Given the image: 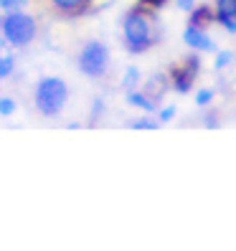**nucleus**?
<instances>
[{
  "mask_svg": "<svg viewBox=\"0 0 236 251\" xmlns=\"http://www.w3.org/2000/svg\"><path fill=\"white\" fill-rule=\"evenodd\" d=\"M0 33L10 49H28L38 38V21L26 10L3 13L0 18Z\"/></svg>",
  "mask_w": 236,
  "mask_h": 251,
  "instance_id": "obj_3",
  "label": "nucleus"
},
{
  "mask_svg": "<svg viewBox=\"0 0 236 251\" xmlns=\"http://www.w3.org/2000/svg\"><path fill=\"white\" fill-rule=\"evenodd\" d=\"M107 112V107H105V99H94V104H92V122H97V120H102V114Z\"/></svg>",
  "mask_w": 236,
  "mask_h": 251,
  "instance_id": "obj_21",
  "label": "nucleus"
},
{
  "mask_svg": "<svg viewBox=\"0 0 236 251\" xmlns=\"http://www.w3.org/2000/svg\"><path fill=\"white\" fill-rule=\"evenodd\" d=\"M137 3H142V5H147V8H153V10H163L170 0H137Z\"/></svg>",
  "mask_w": 236,
  "mask_h": 251,
  "instance_id": "obj_23",
  "label": "nucleus"
},
{
  "mask_svg": "<svg viewBox=\"0 0 236 251\" xmlns=\"http://www.w3.org/2000/svg\"><path fill=\"white\" fill-rule=\"evenodd\" d=\"M142 71L137 69V66H127L125 69V74H122V89L125 92H130V89H140L142 86Z\"/></svg>",
  "mask_w": 236,
  "mask_h": 251,
  "instance_id": "obj_12",
  "label": "nucleus"
},
{
  "mask_svg": "<svg viewBox=\"0 0 236 251\" xmlns=\"http://www.w3.org/2000/svg\"><path fill=\"white\" fill-rule=\"evenodd\" d=\"M193 99H196V107L198 109H209V107H213L216 89H213V86H201V89L193 92Z\"/></svg>",
  "mask_w": 236,
  "mask_h": 251,
  "instance_id": "obj_13",
  "label": "nucleus"
},
{
  "mask_svg": "<svg viewBox=\"0 0 236 251\" xmlns=\"http://www.w3.org/2000/svg\"><path fill=\"white\" fill-rule=\"evenodd\" d=\"M13 71H16V56L3 53V49H0V81L8 79Z\"/></svg>",
  "mask_w": 236,
  "mask_h": 251,
  "instance_id": "obj_16",
  "label": "nucleus"
},
{
  "mask_svg": "<svg viewBox=\"0 0 236 251\" xmlns=\"http://www.w3.org/2000/svg\"><path fill=\"white\" fill-rule=\"evenodd\" d=\"M203 53L198 51H190L185 58H181L178 64H173L168 69V76H170V86H173V92L175 94H193L196 92V81L201 76V71H203Z\"/></svg>",
  "mask_w": 236,
  "mask_h": 251,
  "instance_id": "obj_5",
  "label": "nucleus"
},
{
  "mask_svg": "<svg viewBox=\"0 0 236 251\" xmlns=\"http://www.w3.org/2000/svg\"><path fill=\"white\" fill-rule=\"evenodd\" d=\"M49 5L64 18H79L92 8V0H49Z\"/></svg>",
  "mask_w": 236,
  "mask_h": 251,
  "instance_id": "obj_8",
  "label": "nucleus"
},
{
  "mask_svg": "<svg viewBox=\"0 0 236 251\" xmlns=\"http://www.w3.org/2000/svg\"><path fill=\"white\" fill-rule=\"evenodd\" d=\"M155 117H157V120L163 122V125H168V122H173L175 117H178V107H175V104H168V107H160Z\"/></svg>",
  "mask_w": 236,
  "mask_h": 251,
  "instance_id": "obj_19",
  "label": "nucleus"
},
{
  "mask_svg": "<svg viewBox=\"0 0 236 251\" xmlns=\"http://www.w3.org/2000/svg\"><path fill=\"white\" fill-rule=\"evenodd\" d=\"M31 0H0V10L3 13H13V10H26Z\"/></svg>",
  "mask_w": 236,
  "mask_h": 251,
  "instance_id": "obj_20",
  "label": "nucleus"
},
{
  "mask_svg": "<svg viewBox=\"0 0 236 251\" xmlns=\"http://www.w3.org/2000/svg\"><path fill=\"white\" fill-rule=\"evenodd\" d=\"M183 43L190 51H198V53H216L218 51L216 41L209 33V28H201V25H193V23H185V28H183Z\"/></svg>",
  "mask_w": 236,
  "mask_h": 251,
  "instance_id": "obj_6",
  "label": "nucleus"
},
{
  "mask_svg": "<svg viewBox=\"0 0 236 251\" xmlns=\"http://www.w3.org/2000/svg\"><path fill=\"white\" fill-rule=\"evenodd\" d=\"M69 94V84L61 76H41L33 86V107L43 120H56L66 109Z\"/></svg>",
  "mask_w": 236,
  "mask_h": 251,
  "instance_id": "obj_2",
  "label": "nucleus"
},
{
  "mask_svg": "<svg viewBox=\"0 0 236 251\" xmlns=\"http://www.w3.org/2000/svg\"><path fill=\"white\" fill-rule=\"evenodd\" d=\"M109 64H112V51L105 41L89 38L77 51V69L86 79H105L109 74Z\"/></svg>",
  "mask_w": 236,
  "mask_h": 251,
  "instance_id": "obj_4",
  "label": "nucleus"
},
{
  "mask_svg": "<svg viewBox=\"0 0 236 251\" xmlns=\"http://www.w3.org/2000/svg\"><path fill=\"white\" fill-rule=\"evenodd\" d=\"M130 127L132 129H160V127H163V122H160L155 114H145V117H140V120H132Z\"/></svg>",
  "mask_w": 236,
  "mask_h": 251,
  "instance_id": "obj_15",
  "label": "nucleus"
},
{
  "mask_svg": "<svg viewBox=\"0 0 236 251\" xmlns=\"http://www.w3.org/2000/svg\"><path fill=\"white\" fill-rule=\"evenodd\" d=\"M122 49L132 56H142L147 51H153L160 38H163V25H160L157 10L147 8L142 3L132 5L122 16Z\"/></svg>",
  "mask_w": 236,
  "mask_h": 251,
  "instance_id": "obj_1",
  "label": "nucleus"
},
{
  "mask_svg": "<svg viewBox=\"0 0 236 251\" xmlns=\"http://www.w3.org/2000/svg\"><path fill=\"white\" fill-rule=\"evenodd\" d=\"M213 13L221 31L236 36V0H213Z\"/></svg>",
  "mask_w": 236,
  "mask_h": 251,
  "instance_id": "obj_7",
  "label": "nucleus"
},
{
  "mask_svg": "<svg viewBox=\"0 0 236 251\" xmlns=\"http://www.w3.org/2000/svg\"><path fill=\"white\" fill-rule=\"evenodd\" d=\"M185 16H188L185 23H193V25H201V28H211V25H216L213 3H198L190 13H185Z\"/></svg>",
  "mask_w": 236,
  "mask_h": 251,
  "instance_id": "obj_11",
  "label": "nucleus"
},
{
  "mask_svg": "<svg viewBox=\"0 0 236 251\" xmlns=\"http://www.w3.org/2000/svg\"><path fill=\"white\" fill-rule=\"evenodd\" d=\"M234 58H236V53L231 49H218L213 53V71H226L234 64Z\"/></svg>",
  "mask_w": 236,
  "mask_h": 251,
  "instance_id": "obj_14",
  "label": "nucleus"
},
{
  "mask_svg": "<svg viewBox=\"0 0 236 251\" xmlns=\"http://www.w3.org/2000/svg\"><path fill=\"white\" fill-rule=\"evenodd\" d=\"M125 101H127L130 107L145 112V114H157V109H160V101H155L150 94L142 92V89H130V92H125Z\"/></svg>",
  "mask_w": 236,
  "mask_h": 251,
  "instance_id": "obj_10",
  "label": "nucleus"
},
{
  "mask_svg": "<svg viewBox=\"0 0 236 251\" xmlns=\"http://www.w3.org/2000/svg\"><path fill=\"white\" fill-rule=\"evenodd\" d=\"M18 112V101L13 97H0V117H13Z\"/></svg>",
  "mask_w": 236,
  "mask_h": 251,
  "instance_id": "obj_17",
  "label": "nucleus"
},
{
  "mask_svg": "<svg viewBox=\"0 0 236 251\" xmlns=\"http://www.w3.org/2000/svg\"><path fill=\"white\" fill-rule=\"evenodd\" d=\"M173 3H175V8H178L181 13H190L198 5V0H173Z\"/></svg>",
  "mask_w": 236,
  "mask_h": 251,
  "instance_id": "obj_22",
  "label": "nucleus"
},
{
  "mask_svg": "<svg viewBox=\"0 0 236 251\" xmlns=\"http://www.w3.org/2000/svg\"><path fill=\"white\" fill-rule=\"evenodd\" d=\"M140 89H142V92H147L155 101H163V99H165V94L173 89V86H170V76H168V71H165V74H153L150 79H145V81H142Z\"/></svg>",
  "mask_w": 236,
  "mask_h": 251,
  "instance_id": "obj_9",
  "label": "nucleus"
},
{
  "mask_svg": "<svg viewBox=\"0 0 236 251\" xmlns=\"http://www.w3.org/2000/svg\"><path fill=\"white\" fill-rule=\"evenodd\" d=\"M203 127H206V129H218V127H221V117H218V112H216L213 107L206 109V114H203Z\"/></svg>",
  "mask_w": 236,
  "mask_h": 251,
  "instance_id": "obj_18",
  "label": "nucleus"
}]
</instances>
